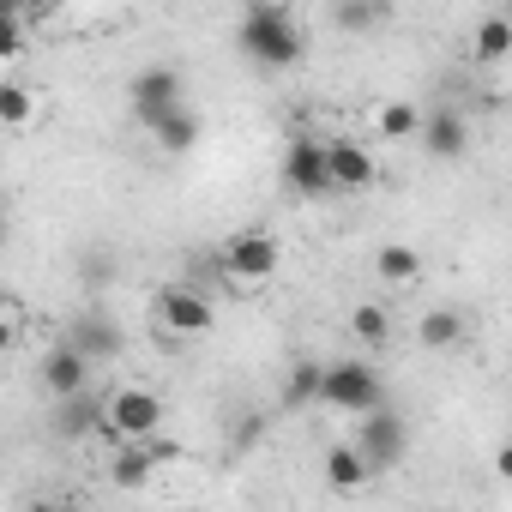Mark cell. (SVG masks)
I'll return each instance as SVG.
<instances>
[{
	"label": "cell",
	"mask_w": 512,
	"mask_h": 512,
	"mask_svg": "<svg viewBox=\"0 0 512 512\" xmlns=\"http://www.w3.org/2000/svg\"><path fill=\"white\" fill-rule=\"evenodd\" d=\"M235 49L253 67H266V73H290V67H302L308 37L290 19V7H278V0H247V13L235 25Z\"/></svg>",
	"instance_id": "1"
},
{
	"label": "cell",
	"mask_w": 512,
	"mask_h": 512,
	"mask_svg": "<svg viewBox=\"0 0 512 512\" xmlns=\"http://www.w3.org/2000/svg\"><path fill=\"white\" fill-rule=\"evenodd\" d=\"M163 416H169L163 392H151V386L127 380V386L103 392V416H97V434H109V440H151V434H163Z\"/></svg>",
	"instance_id": "2"
},
{
	"label": "cell",
	"mask_w": 512,
	"mask_h": 512,
	"mask_svg": "<svg viewBox=\"0 0 512 512\" xmlns=\"http://www.w3.org/2000/svg\"><path fill=\"white\" fill-rule=\"evenodd\" d=\"M320 404H326V410H338V416H362V410L386 404L380 368H368L362 356H338V362H320Z\"/></svg>",
	"instance_id": "3"
},
{
	"label": "cell",
	"mask_w": 512,
	"mask_h": 512,
	"mask_svg": "<svg viewBox=\"0 0 512 512\" xmlns=\"http://www.w3.org/2000/svg\"><path fill=\"white\" fill-rule=\"evenodd\" d=\"M217 266H223V278L229 284H272L278 278V266H284V241L272 235V229H235L223 247H217Z\"/></svg>",
	"instance_id": "4"
},
{
	"label": "cell",
	"mask_w": 512,
	"mask_h": 512,
	"mask_svg": "<svg viewBox=\"0 0 512 512\" xmlns=\"http://www.w3.org/2000/svg\"><path fill=\"white\" fill-rule=\"evenodd\" d=\"M362 458H368V470L380 476V470H392V464H404V452H410V428H404V416L398 410H386V404H374V410H362L356 416V440H350Z\"/></svg>",
	"instance_id": "5"
},
{
	"label": "cell",
	"mask_w": 512,
	"mask_h": 512,
	"mask_svg": "<svg viewBox=\"0 0 512 512\" xmlns=\"http://www.w3.org/2000/svg\"><path fill=\"white\" fill-rule=\"evenodd\" d=\"M157 326L175 332V338H205V332L217 326V308H211V296L193 290V284H163V290H157Z\"/></svg>",
	"instance_id": "6"
},
{
	"label": "cell",
	"mask_w": 512,
	"mask_h": 512,
	"mask_svg": "<svg viewBox=\"0 0 512 512\" xmlns=\"http://www.w3.org/2000/svg\"><path fill=\"white\" fill-rule=\"evenodd\" d=\"M284 187L296 199H326L332 193V175H326V139L314 133H296L290 151H284Z\"/></svg>",
	"instance_id": "7"
},
{
	"label": "cell",
	"mask_w": 512,
	"mask_h": 512,
	"mask_svg": "<svg viewBox=\"0 0 512 512\" xmlns=\"http://www.w3.org/2000/svg\"><path fill=\"white\" fill-rule=\"evenodd\" d=\"M127 103H133L139 121H157L163 109L187 103V79H181V67H139V73L127 79Z\"/></svg>",
	"instance_id": "8"
},
{
	"label": "cell",
	"mask_w": 512,
	"mask_h": 512,
	"mask_svg": "<svg viewBox=\"0 0 512 512\" xmlns=\"http://www.w3.org/2000/svg\"><path fill=\"white\" fill-rule=\"evenodd\" d=\"M326 175H332V193H368L380 181V157L362 139H326Z\"/></svg>",
	"instance_id": "9"
},
{
	"label": "cell",
	"mask_w": 512,
	"mask_h": 512,
	"mask_svg": "<svg viewBox=\"0 0 512 512\" xmlns=\"http://www.w3.org/2000/svg\"><path fill=\"white\" fill-rule=\"evenodd\" d=\"M416 139H422V151H428V157H440V163H458V157L470 151V121H464L458 109H434V115H422Z\"/></svg>",
	"instance_id": "10"
},
{
	"label": "cell",
	"mask_w": 512,
	"mask_h": 512,
	"mask_svg": "<svg viewBox=\"0 0 512 512\" xmlns=\"http://www.w3.org/2000/svg\"><path fill=\"white\" fill-rule=\"evenodd\" d=\"M91 374H97V368H91L67 338H61V344L43 356V368H37V380H43V392H49V398H73V392H85V386H91Z\"/></svg>",
	"instance_id": "11"
},
{
	"label": "cell",
	"mask_w": 512,
	"mask_h": 512,
	"mask_svg": "<svg viewBox=\"0 0 512 512\" xmlns=\"http://www.w3.org/2000/svg\"><path fill=\"white\" fill-rule=\"evenodd\" d=\"M67 344H73L91 368H109V362L121 356V332H115V320H103V314H79V320L67 326Z\"/></svg>",
	"instance_id": "12"
},
{
	"label": "cell",
	"mask_w": 512,
	"mask_h": 512,
	"mask_svg": "<svg viewBox=\"0 0 512 512\" xmlns=\"http://www.w3.org/2000/svg\"><path fill=\"white\" fill-rule=\"evenodd\" d=\"M145 127H151V139H157V145H163L169 157H181V151H193V145H199V133H205V121H199V115H193L187 103H175V109H163V115H157V121H145Z\"/></svg>",
	"instance_id": "13"
},
{
	"label": "cell",
	"mask_w": 512,
	"mask_h": 512,
	"mask_svg": "<svg viewBox=\"0 0 512 512\" xmlns=\"http://www.w3.org/2000/svg\"><path fill=\"white\" fill-rule=\"evenodd\" d=\"M97 416H103V392H73V398H55V434L61 440H85L97 434Z\"/></svg>",
	"instance_id": "14"
},
{
	"label": "cell",
	"mask_w": 512,
	"mask_h": 512,
	"mask_svg": "<svg viewBox=\"0 0 512 512\" xmlns=\"http://www.w3.org/2000/svg\"><path fill=\"white\" fill-rule=\"evenodd\" d=\"M320 470H326V482L338 488V494H362L368 482H374V470H368V458L350 446V440H338V446H326V458H320Z\"/></svg>",
	"instance_id": "15"
},
{
	"label": "cell",
	"mask_w": 512,
	"mask_h": 512,
	"mask_svg": "<svg viewBox=\"0 0 512 512\" xmlns=\"http://www.w3.org/2000/svg\"><path fill=\"white\" fill-rule=\"evenodd\" d=\"M157 476V458L145 440H115V458H109V482L115 488H145Z\"/></svg>",
	"instance_id": "16"
},
{
	"label": "cell",
	"mask_w": 512,
	"mask_h": 512,
	"mask_svg": "<svg viewBox=\"0 0 512 512\" xmlns=\"http://www.w3.org/2000/svg\"><path fill=\"white\" fill-rule=\"evenodd\" d=\"M374 278L392 284V290L416 284V278H422V253H416L410 241H386V247H374Z\"/></svg>",
	"instance_id": "17"
},
{
	"label": "cell",
	"mask_w": 512,
	"mask_h": 512,
	"mask_svg": "<svg viewBox=\"0 0 512 512\" xmlns=\"http://www.w3.org/2000/svg\"><path fill=\"white\" fill-rule=\"evenodd\" d=\"M464 332H470V326H464L458 308H428V314L416 320V344H422V350H458Z\"/></svg>",
	"instance_id": "18"
},
{
	"label": "cell",
	"mask_w": 512,
	"mask_h": 512,
	"mask_svg": "<svg viewBox=\"0 0 512 512\" xmlns=\"http://www.w3.org/2000/svg\"><path fill=\"white\" fill-rule=\"evenodd\" d=\"M0 127L7 133H31L37 127V91L25 79H0Z\"/></svg>",
	"instance_id": "19"
},
{
	"label": "cell",
	"mask_w": 512,
	"mask_h": 512,
	"mask_svg": "<svg viewBox=\"0 0 512 512\" xmlns=\"http://www.w3.org/2000/svg\"><path fill=\"white\" fill-rule=\"evenodd\" d=\"M470 49H476V61H482V67H500V61L512 55V25H506L500 13H488V19L476 25V37H470Z\"/></svg>",
	"instance_id": "20"
},
{
	"label": "cell",
	"mask_w": 512,
	"mask_h": 512,
	"mask_svg": "<svg viewBox=\"0 0 512 512\" xmlns=\"http://www.w3.org/2000/svg\"><path fill=\"white\" fill-rule=\"evenodd\" d=\"M416 127H422V109H416V103H404V97L380 103V115H374V133H380V139H392V145L416 139Z\"/></svg>",
	"instance_id": "21"
},
{
	"label": "cell",
	"mask_w": 512,
	"mask_h": 512,
	"mask_svg": "<svg viewBox=\"0 0 512 512\" xmlns=\"http://www.w3.org/2000/svg\"><path fill=\"white\" fill-rule=\"evenodd\" d=\"M350 332H356V344L380 350V344L392 338V314H386L380 302H362V308H350Z\"/></svg>",
	"instance_id": "22"
},
{
	"label": "cell",
	"mask_w": 512,
	"mask_h": 512,
	"mask_svg": "<svg viewBox=\"0 0 512 512\" xmlns=\"http://www.w3.org/2000/svg\"><path fill=\"white\" fill-rule=\"evenodd\" d=\"M284 404H290V410L320 404V362H296V368L284 374Z\"/></svg>",
	"instance_id": "23"
},
{
	"label": "cell",
	"mask_w": 512,
	"mask_h": 512,
	"mask_svg": "<svg viewBox=\"0 0 512 512\" xmlns=\"http://www.w3.org/2000/svg\"><path fill=\"white\" fill-rule=\"evenodd\" d=\"M338 31H350V37H362V31H374L380 25V0H338Z\"/></svg>",
	"instance_id": "24"
},
{
	"label": "cell",
	"mask_w": 512,
	"mask_h": 512,
	"mask_svg": "<svg viewBox=\"0 0 512 512\" xmlns=\"http://www.w3.org/2000/svg\"><path fill=\"white\" fill-rule=\"evenodd\" d=\"M19 49H25V25H19V13H0V61H19Z\"/></svg>",
	"instance_id": "25"
},
{
	"label": "cell",
	"mask_w": 512,
	"mask_h": 512,
	"mask_svg": "<svg viewBox=\"0 0 512 512\" xmlns=\"http://www.w3.org/2000/svg\"><path fill=\"white\" fill-rule=\"evenodd\" d=\"M13 344H19V326H13L7 314H0V362H7V356H13Z\"/></svg>",
	"instance_id": "26"
},
{
	"label": "cell",
	"mask_w": 512,
	"mask_h": 512,
	"mask_svg": "<svg viewBox=\"0 0 512 512\" xmlns=\"http://www.w3.org/2000/svg\"><path fill=\"white\" fill-rule=\"evenodd\" d=\"M31 7V0H0V13H25Z\"/></svg>",
	"instance_id": "27"
},
{
	"label": "cell",
	"mask_w": 512,
	"mask_h": 512,
	"mask_svg": "<svg viewBox=\"0 0 512 512\" xmlns=\"http://www.w3.org/2000/svg\"><path fill=\"white\" fill-rule=\"evenodd\" d=\"M31 7H67V0H31Z\"/></svg>",
	"instance_id": "28"
},
{
	"label": "cell",
	"mask_w": 512,
	"mask_h": 512,
	"mask_svg": "<svg viewBox=\"0 0 512 512\" xmlns=\"http://www.w3.org/2000/svg\"><path fill=\"white\" fill-rule=\"evenodd\" d=\"M0 241H7V205H0Z\"/></svg>",
	"instance_id": "29"
},
{
	"label": "cell",
	"mask_w": 512,
	"mask_h": 512,
	"mask_svg": "<svg viewBox=\"0 0 512 512\" xmlns=\"http://www.w3.org/2000/svg\"><path fill=\"white\" fill-rule=\"evenodd\" d=\"M380 7H398V0H380Z\"/></svg>",
	"instance_id": "30"
}]
</instances>
